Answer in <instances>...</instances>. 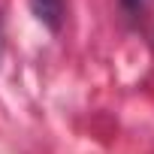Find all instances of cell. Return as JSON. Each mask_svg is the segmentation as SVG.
Instances as JSON below:
<instances>
[{
    "label": "cell",
    "instance_id": "obj_1",
    "mask_svg": "<svg viewBox=\"0 0 154 154\" xmlns=\"http://www.w3.org/2000/svg\"><path fill=\"white\" fill-rule=\"evenodd\" d=\"M30 9H33V15H36V21H39L42 27H48L51 33L60 30L63 12H66L63 0H30Z\"/></svg>",
    "mask_w": 154,
    "mask_h": 154
},
{
    "label": "cell",
    "instance_id": "obj_2",
    "mask_svg": "<svg viewBox=\"0 0 154 154\" xmlns=\"http://www.w3.org/2000/svg\"><path fill=\"white\" fill-rule=\"evenodd\" d=\"M139 3H142V0H124V6H127V9H136Z\"/></svg>",
    "mask_w": 154,
    "mask_h": 154
},
{
    "label": "cell",
    "instance_id": "obj_3",
    "mask_svg": "<svg viewBox=\"0 0 154 154\" xmlns=\"http://www.w3.org/2000/svg\"><path fill=\"white\" fill-rule=\"evenodd\" d=\"M0 54H3V30H0Z\"/></svg>",
    "mask_w": 154,
    "mask_h": 154
}]
</instances>
